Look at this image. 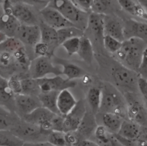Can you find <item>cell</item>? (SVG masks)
Here are the masks:
<instances>
[{
    "mask_svg": "<svg viewBox=\"0 0 147 146\" xmlns=\"http://www.w3.org/2000/svg\"><path fill=\"white\" fill-rule=\"evenodd\" d=\"M147 43L136 38L125 39L115 53L118 63L137 73L140 66Z\"/></svg>",
    "mask_w": 147,
    "mask_h": 146,
    "instance_id": "obj_1",
    "label": "cell"
},
{
    "mask_svg": "<svg viewBox=\"0 0 147 146\" xmlns=\"http://www.w3.org/2000/svg\"><path fill=\"white\" fill-rule=\"evenodd\" d=\"M101 89L99 112L116 113L126 119L127 105L123 93L114 85L105 82Z\"/></svg>",
    "mask_w": 147,
    "mask_h": 146,
    "instance_id": "obj_2",
    "label": "cell"
},
{
    "mask_svg": "<svg viewBox=\"0 0 147 146\" xmlns=\"http://www.w3.org/2000/svg\"><path fill=\"white\" fill-rule=\"evenodd\" d=\"M47 5L59 11L76 27L86 31L91 12L82 10L71 0H49Z\"/></svg>",
    "mask_w": 147,
    "mask_h": 146,
    "instance_id": "obj_3",
    "label": "cell"
},
{
    "mask_svg": "<svg viewBox=\"0 0 147 146\" xmlns=\"http://www.w3.org/2000/svg\"><path fill=\"white\" fill-rule=\"evenodd\" d=\"M16 136L24 143H41L47 141L51 132L42 129L39 126L21 119L10 129Z\"/></svg>",
    "mask_w": 147,
    "mask_h": 146,
    "instance_id": "obj_4",
    "label": "cell"
},
{
    "mask_svg": "<svg viewBox=\"0 0 147 146\" xmlns=\"http://www.w3.org/2000/svg\"><path fill=\"white\" fill-rule=\"evenodd\" d=\"M111 76L115 86L123 94L138 92V73L127 68L119 63L112 68Z\"/></svg>",
    "mask_w": 147,
    "mask_h": 146,
    "instance_id": "obj_5",
    "label": "cell"
},
{
    "mask_svg": "<svg viewBox=\"0 0 147 146\" xmlns=\"http://www.w3.org/2000/svg\"><path fill=\"white\" fill-rule=\"evenodd\" d=\"M127 105L126 119L147 128V109L136 93L123 94Z\"/></svg>",
    "mask_w": 147,
    "mask_h": 146,
    "instance_id": "obj_6",
    "label": "cell"
},
{
    "mask_svg": "<svg viewBox=\"0 0 147 146\" xmlns=\"http://www.w3.org/2000/svg\"><path fill=\"white\" fill-rule=\"evenodd\" d=\"M29 76L34 79H40L47 75L62 74L61 69L53 65L51 58L47 56H38L31 60L28 69Z\"/></svg>",
    "mask_w": 147,
    "mask_h": 146,
    "instance_id": "obj_7",
    "label": "cell"
},
{
    "mask_svg": "<svg viewBox=\"0 0 147 146\" xmlns=\"http://www.w3.org/2000/svg\"><path fill=\"white\" fill-rule=\"evenodd\" d=\"M56 115L57 114L53 113L43 106H40L31 113L22 116L21 119L28 123L38 125L44 130L51 131L53 121Z\"/></svg>",
    "mask_w": 147,
    "mask_h": 146,
    "instance_id": "obj_8",
    "label": "cell"
},
{
    "mask_svg": "<svg viewBox=\"0 0 147 146\" xmlns=\"http://www.w3.org/2000/svg\"><path fill=\"white\" fill-rule=\"evenodd\" d=\"M37 81L41 92H60L64 89L74 88L76 85V82L75 80L64 78L60 75L49 78L45 77L37 79Z\"/></svg>",
    "mask_w": 147,
    "mask_h": 146,
    "instance_id": "obj_9",
    "label": "cell"
},
{
    "mask_svg": "<svg viewBox=\"0 0 147 146\" xmlns=\"http://www.w3.org/2000/svg\"><path fill=\"white\" fill-rule=\"evenodd\" d=\"M86 111L84 101L82 100L78 101L74 108L67 115L63 116V131L64 132L76 131Z\"/></svg>",
    "mask_w": 147,
    "mask_h": 146,
    "instance_id": "obj_10",
    "label": "cell"
},
{
    "mask_svg": "<svg viewBox=\"0 0 147 146\" xmlns=\"http://www.w3.org/2000/svg\"><path fill=\"white\" fill-rule=\"evenodd\" d=\"M5 10H9L21 25H39L41 21H39L33 9L29 5L24 3L11 4L9 8Z\"/></svg>",
    "mask_w": 147,
    "mask_h": 146,
    "instance_id": "obj_11",
    "label": "cell"
},
{
    "mask_svg": "<svg viewBox=\"0 0 147 146\" xmlns=\"http://www.w3.org/2000/svg\"><path fill=\"white\" fill-rule=\"evenodd\" d=\"M41 21L48 26L56 29L74 26L69 22L59 11L46 5L40 11Z\"/></svg>",
    "mask_w": 147,
    "mask_h": 146,
    "instance_id": "obj_12",
    "label": "cell"
},
{
    "mask_svg": "<svg viewBox=\"0 0 147 146\" xmlns=\"http://www.w3.org/2000/svg\"><path fill=\"white\" fill-rule=\"evenodd\" d=\"M40 106L42 105L38 96L24 93L15 94V112L21 118Z\"/></svg>",
    "mask_w": 147,
    "mask_h": 146,
    "instance_id": "obj_13",
    "label": "cell"
},
{
    "mask_svg": "<svg viewBox=\"0 0 147 146\" xmlns=\"http://www.w3.org/2000/svg\"><path fill=\"white\" fill-rule=\"evenodd\" d=\"M25 46L34 47L40 41L41 31L39 25H20L15 35Z\"/></svg>",
    "mask_w": 147,
    "mask_h": 146,
    "instance_id": "obj_14",
    "label": "cell"
},
{
    "mask_svg": "<svg viewBox=\"0 0 147 146\" xmlns=\"http://www.w3.org/2000/svg\"><path fill=\"white\" fill-rule=\"evenodd\" d=\"M125 39L136 38L147 43V23L129 19L123 23Z\"/></svg>",
    "mask_w": 147,
    "mask_h": 146,
    "instance_id": "obj_15",
    "label": "cell"
},
{
    "mask_svg": "<svg viewBox=\"0 0 147 146\" xmlns=\"http://www.w3.org/2000/svg\"><path fill=\"white\" fill-rule=\"evenodd\" d=\"M95 116L91 111H86L78 128L76 131L80 139H89L94 135V132L98 126Z\"/></svg>",
    "mask_w": 147,
    "mask_h": 146,
    "instance_id": "obj_16",
    "label": "cell"
},
{
    "mask_svg": "<svg viewBox=\"0 0 147 146\" xmlns=\"http://www.w3.org/2000/svg\"><path fill=\"white\" fill-rule=\"evenodd\" d=\"M105 35L113 37L121 42L125 39L124 37L123 23L114 16L105 15L104 17Z\"/></svg>",
    "mask_w": 147,
    "mask_h": 146,
    "instance_id": "obj_17",
    "label": "cell"
},
{
    "mask_svg": "<svg viewBox=\"0 0 147 146\" xmlns=\"http://www.w3.org/2000/svg\"><path fill=\"white\" fill-rule=\"evenodd\" d=\"M104 17L105 15L91 12L89 15L87 27L94 38L103 44L105 36L104 33Z\"/></svg>",
    "mask_w": 147,
    "mask_h": 146,
    "instance_id": "obj_18",
    "label": "cell"
},
{
    "mask_svg": "<svg viewBox=\"0 0 147 146\" xmlns=\"http://www.w3.org/2000/svg\"><path fill=\"white\" fill-rule=\"evenodd\" d=\"M39 26L41 31L40 41L48 46L50 53L53 56L55 49L59 46L57 30L48 26L41 20L39 23Z\"/></svg>",
    "mask_w": 147,
    "mask_h": 146,
    "instance_id": "obj_19",
    "label": "cell"
},
{
    "mask_svg": "<svg viewBox=\"0 0 147 146\" xmlns=\"http://www.w3.org/2000/svg\"><path fill=\"white\" fill-rule=\"evenodd\" d=\"M0 105L15 112V94L8 85L7 80L0 75Z\"/></svg>",
    "mask_w": 147,
    "mask_h": 146,
    "instance_id": "obj_20",
    "label": "cell"
},
{
    "mask_svg": "<svg viewBox=\"0 0 147 146\" xmlns=\"http://www.w3.org/2000/svg\"><path fill=\"white\" fill-rule=\"evenodd\" d=\"M20 25L9 10H5V13L0 17V32L7 37H15Z\"/></svg>",
    "mask_w": 147,
    "mask_h": 146,
    "instance_id": "obj_21",
    "label": "cell"
},
{
    "mask_svg": "<svg viewBox=\"0 0 147 146\" xmlns=\"http://www.w3.org/2000/svg\"><path fill=\"white\" fill-rule=\"evenodd\" d=\"M78 101L68 89L59 92L57 99V106L60 115L65 116L75 106Z\"/></svg>",
    "mask_w": 147,
    "mask_h": 146,
    "instance_id": "obj_22",
    "label": "cell"
},
{
    "mask_svg": "<svg viewBox=\"0 0 147 146\" xmlns=\"http://www.w3.org/2000/svg\"><path fill=\"white\" fill-rule=\"evenodd\" d=\"M94 136V141L99 146H123L114 134L108 131L102 125L97 126Z\"/></svg>",
    "mask_w": 147,
    "mask_h": 146,
    "instance_id": "obj_23",
    "label": "cell"
},
{
    "mask_svg": "<svg viewBox=\"0 0 147 146\" xmlns=\"http://www.w3.org/2000/svg\"><path fill=\"white\" fill-rule=\"evenodd\" d=\"M141 127L131 121L124 119L117 134L130 141H136L142 135Z\"/></svg>",
    "mask_w": 147,
    "mask_h": 146,
    "instance_id": "obj_24",
    "label": "cell"
},
{
    "mask_svg": "<svg viewBox=\"0 0 147 146\" xmlns=\"http://www.w3.org/2000/svg\"><path fill=\"white\" fill-rule=\"evenodd\" d=\"M54 60L56 63L61 65L62 74L65 75L68 80H74L76 78H82L86 74L84 70L75 64L57 57Z\"/></svg>",
    "mask_w": 147,
    "mask_h": 146,
    "instance_id": "obj_25",
    "label": "cell"
},
{
    "mask_svg": "<svg viewBox=\"0 0 147 146\" xmlns=\"http://www.w3.org/2000/svg\"><path fill=\"white\" fill-rule=\"evenodd\" d=\"M102 115V125L110 132L113 134L117 133L123 120L125 119L113 113H103Z\"/></svg>",
    "mask_w": 147,
    "mask_h": 146,
    "instance_id": "obj_26",
    "label": "cell"
},
{
    "mask_svg": "<svg viewBox=\"0 0 147 146\" xmlns=\"http://www.w3.org/2000/svg\"><path fill=\"white\" fill-rule=\"evenodd\" d=\"M20 119L15 112L0 105V130H10Z\"/></svg>",
    "mask_w": 147,
    "mask_h": 146,
    "instance_id": "obj_27",
    "label": "cell"
},
{
    "mask_svg": "<svg viewBox=\"0 0 147 146\" xmlns=\"http://www.w3.org/2000/svg\"><path fill=\"white\" fill-rule=\"evenodd\" d=\"M77 54L86 64L91 65L94 59L93 46L90 38L84 35L80 37V45Z\"/></svg>",
    "mask_w": 147,
    "mask_h": 146,
    "instance_id": "obj_28",
    "label": "cell"
},
{
    "mask_svg": "<svg viewBox=\"0 0 147 146\" xmlns=\"http://www.w3.org/2000/svg\"><path fill=\"white\" fill-rule=\"evenodd\" d=\"M59 93V92L56 91L40 92L38 95V98L41 102L42 106L57 115H60L57 106V99Z\"/></svg>",
    "mask_w": 147,
    "mask_h": 146,
    "instance_id": "obj_29",
    "label": "cell"
},
{
    "mask_svg": "<svg viewBox=\"0 0 147 146\" xmlns=\"http://www.w3.org/2000/svg\"><path fill=\"white\" fill-rule=\"evenodd\" d=\"M87 100L90 111L95 115L99 112L101 102V89L98 87L91 88L87 93Z\"/></svg>",
    "mask_w": 147,
    "mask_h": 146,
    "instance_id": "obj_30",
    "label": "cell"
},
{
    "mask_svg": "<svg viewBox=\"0 0 147 146\" xmlns=\"http://www.w3.org/2000/svg\"><path fill=\"white\" fill-rule=\"evenodd\" d=\"M121 7L128 13L144 19V14L142 7L135 0H117Z\"/></svg>",
    "mask_w": 147,
    "mask_h": 146,
    "instance_id": "obj_31",
    "label": "cell"
},
{
    "mask_svg": "<svg viewBox=\"0 0 147 146\" xmlns=\"http://www.w3.org/2000/svg\"><path fill=\"white\" fill-rule=\"evenodd\" d=\"M83 30L76 27L75 26L63 27L57 30L58 42L59 46L65 40L74 37H81L84 35Z\"/></svg>",
    "mask_w": 147,
    "mask_h": 146,
    "instance_id": "obj_32",
    "label": "cell"
},
{
    "mask_svg": "<svg viewBox=\"0 0 147 146\" xmlns=\"http://www.w3.org/2000/svg\"><path fill=\"white\" fill-rule=\"evenodd\" d=\"M22 93L38 96L40 90L38 86L37 79L31 78L29 76L21 77Z\"/></svg>",
    "mask_w": 147,
    "mask_h": 146,
    "instance_id": "obj_33",
    "label": "cell"
},
{
    "mask_svg": "<svg viewBox=\"0 0 147 146\" xmlns=\"http://www.w3.org/2000/svg\"><path fill=\"white\" fill-rule=\"evenodd\" d=\"M24 142L10 130H0V146H23Z\"/></svg>",
    "mask_w": 147,
    "mask_h": 146,
    "instance_id": "obj_34",
    "label": "cell"
},
{
    "mask_svg": "<svg viewBox=\"0 0 147 146\" xmlns=\"http://www.w3.org/2000/svg\"><path fill=\"white\" fill-rule=\"evenodd\" d=\"M24 46L23 44L16 37H7L0 44V52H5L13 54Z\"/></svg>",
    "mask_w": 147,
    "mask_h": 146,
    "instance_id": "obj_35",
    "label": "cell"
},
{
    "mask_svg": "<svg viewBox=\"0 0 147 146\" xmlns=\"http://www.w3.org/2000/svg\"><path fill=\"white\" fill-rule=\"evenodd\" d=\"M14 61L16 64L19 66L22 70H28L30 60L26 53L25 47L24 46L14 52L13 54Z\"/></svg>",
    "mask_w": 147,
    "mask_h": 146,
    "instance_id": "obj_36",
    "label": "cell"
},
{
    "mask_svg": "<svg viewBox=\"0 0 147 146\" xmlns=\"http://www.w3.org/2000/svg\"><path fill=\"white\" fill-rule=\"evenodd\" d=\"M113 0H93L91 11L103 15H108L113 7Z\"/></svg>",
    "mask_w": 147,
    "mask_h": 146,
    "instance_id": "obj_37",
    "label": "cell"
},
{
    "mask_svg": "<svg viewBox=\"0 0 147 146\" xmlns=\"http://www.w3.org/2000/svg\"><path fill=\"white\" fill-rule=\"evenodd\" d=\"M80 42V37H74L64 41L61 46L64 48L68 56L77 54Z\"/></svg>",
    "mask_w": 147,
    "mask_h": 146,
    "instance_id": "obj_38",
    "label": "cell"
},
{
    "mask_svg": "<svg viewBox=\"0 0 147 146\" xmlns=\"http://www.w3.org/2000/svg\"><path fill=\"white\" fill-rule=\"evenodd\" d=\"M47 142L54 146H67L65 140V132L59 131H51Z\"/></svg>",
    "mask_w": 147,
    "mask_h": 146,
    "instance_id": "obj_39",
    "label": "cell"
},
{
    "mask_svg": "<svg viewBox=\"0 0 147 146\" xmlns=\"http://www.w3.org/2000/svg\"><path fill=\"white\" fill-rule=\"evenodd\" d=\"M122 42L116 38L108 35H105L103 40V45L109 52L115 54L120 49Z\"/></svg>",
    "mask_w": 147,
    "mask_h": 146,
    "instance_id": "obj_40",
    "label": "cell"
},
{
    "mask_svg": "<svg viewBox=\"0 0 147 146\" xmlns=\"http://www.w3.org/2000/svg\"><path fill=\"white\" fill-rule=\"evenodd\" d=\"M7 81L9 87L15 94L22 93L21 77L17 74H14Z\"/></svg>",
    "mask_w": 147,
    "mask_h": 146,
    "instance_id": "obj_41",
    "label": "cell"
},
{
    "mask_svg": "<svg viewBox=\"0 0 147 146\" xmlns=\"http://www.w3.org/2000/svg\"><path fill=\"white\" fill-rule=\"evenodd\" d=\"M34 53L38 56H47L50 58L52 57L51 55L48 46L41 41L37 43L33 47Z\"/></svg>",
    "mask_w": 147,
    "mask_h": 146,
    "instance_id": "obj_42",
    "label": "cell"
},
{
    "mask_svg": "<svg viewBox=\"0 0 147 146\" xmlns=\"http://www.w3.org/2000/svg\"><path fill=\"white\" fill-rule=\"evenodd\" d=\"M65 140L67 146H77L82 140L76 131L65 132Z\"/></svg>",
    "mask_w": 147,
    "mask_h": 146,
    "instance_id": "obj_43",
    "label": "cell"
},
{
    "mask_svg": "<svg viewBox=\"0 0 147 146\" xmlns=\"http://www.w3.org/2000/svg\"><path fill=\"white\" fill-rule=\"evenodd\" d=\"M138 74L140 76L147 79V46L144 52Z\"/></svg>",
    "mask_w": 147,
    "mask_h": 146,
    "instance_id": "obj_44",
    "label": "cell"
},
{
    "mask_svg": "<svg viewBox=\"0 0 147 146\" xmlns=\"http://www.w3.org/2000/svg\"><path fill=\"white\" fill-rule=\"evenodd\" d=\"M79 8L90 13L93 4V0H71Z\"/></svg>",
    "mask_w": 147,
    "mask_h": 146,
    "instance_id": "obj_45",
    "label": "cell"
},
{
    "mask_svg": "<svg viewBox=\"0 0 147 146\" xmlns=\"http://www.w3.org/2000/svg\"><path fill=\"white\" fill-rule=\"evenodd\" d=\"M137 86L138 92L141 93L145 100L147 102V79L139 76Z\"/></svg>",
    "mask_w": 147,
    "mask_h": 146,
    "instance_id": "obj_46",
    "label": "cell"
},
{
    "mask_svg": "<svg viewBox=\"0 0 147 146\" xmlns=\"http://www.w3.org/2000/svg\"><path fill=\"white\" fill-rule=\"evenodd\" d=\"M13 61L14 59L11 54L5 52H0V64L1 67L9 66Z\"/></svg>",
    "mask_w": 147,
    "mask_h": 146,
    "instance_id": "obj_47",
    "label": "cell"
},
{
    "mask_svg": "<svg viewBox=\"0 0 147 146\" xmlns=\"http://www.w3.org/2000/svg\"><path fill=\"white\" fill-rule=\"evenodd\" d=\"M77 146H99L94 141L90 140V139L81 140Z\"/></svg>",
    "mask_w": 147,
    "mask_h": 146,
    "instance_id": "obj_48",
    "label": "cell"
},
{
    "mask_svg": "<svg viewBox=\"0 0 147 146\" xmlns=\"http://www.w3.org/2000/svg\"><path fill=\"white\" fill-rule=\"evenodd\" d=\"M136 146H147V133L142 136L141 135L136 141Z\"/></svg>",
    "mask_w": 147,
    "mask_h": 146,
    "instance_id": "obj_49",
    "label": "cell"
},
{
    "mask_svg": "<svg viewBox=\"0 0 147 146\" xmlns=\"http://www.w3.org/2000/svg\"><path fill=\"white\" fill-rule=\"evenodd\" d=\"M142 9L144 14V19L147 20V0H137Z\"/></svg>",
    "mask_w": 147,
    "mask_h": 146,
    "instance_id": "obj_50",
    "label": "cell"
},
{
    "mask_svg": "<svg viewBox=\"0 0 147 146\" xmlns=\"http://www.w3.org/2000/svg\"><path fill=\"white\" fill-rule=\"evenodd\" d=\"M7 37L3 33L0 32V44L2 43Z\"/></svg>",
    "mask_w": 147,
    "mask_h": 146,
    "instance_id": "obj_51",
    "label": "cell"
},
{
    "mask_svg": "<svg viewBox=\"0 0 147 146\" xmlns=\"http://www.w3.org/2000/svg\"><path fill=\"white\" fill-rule=\"evenodd\" d=\"M23 146H38V143H24Z\"/></svg>",
    "mask_w": 147,
    "mask_h": 146,
    "instance_id": "obj_52",
    "label": "cell"
},
{
    "mask_svg": "<svg viewBox=\"0 0 147 146\" xmlns=\"http://www.w3.org/2000/svg\"><path fill=\"white\" fill-rule=\"evenodd\" d=\"M38 146H54L52 144H50L49 143L46 141V142H44V143H38Z\"/></svg>",
    "mask_w": 147,
    "mask_h": 146,
    "instance_id": "obj_53",
    "label": "cell"
},
{
    "mask_svg": "<svg viewBox=\"0 0 147 146\" xmlns=\"http://www.w3.org/2000/svg\"><path fill=\"white\" fill-rule=\"evenodd\" d=\"M5 13V9L3 6L0 4V17Z\"/></svg>",
    "mask_w": 147,
    "mask_h": 146,
    "instance_id": "obj_54",
    "label": "cell"
},
{
    "mask_svg": "<svg viewBox=\"0 0 147 146\" xmlns=\"http://www.w3.org/2000/svg\"><path fill=\"white\" fill-rule=\"evenodd\" d=\"M9 1H10V0H0V4L2 5H4L7 2H8Z\"/></svg>",
    "mask_w": 147,
    "mask_h": 146,
    "instance_id": "obj_55",
    "label": "cell"
},
{
    "mask_svg": "<svg viewBox=\"0 0 147 146\" xmlns=\"http://www.w3.org/2000/svg\"><path fill=\"white\" fill-rule=\"evenodd\" d=\"M1 69V66H0V75L2 76V70Z\"/></svg>",
    "mask_w": 147,
    "mask_h": 146,
    "instance_id": "obj_56",
    "label": "cell"
}]
</instances>
